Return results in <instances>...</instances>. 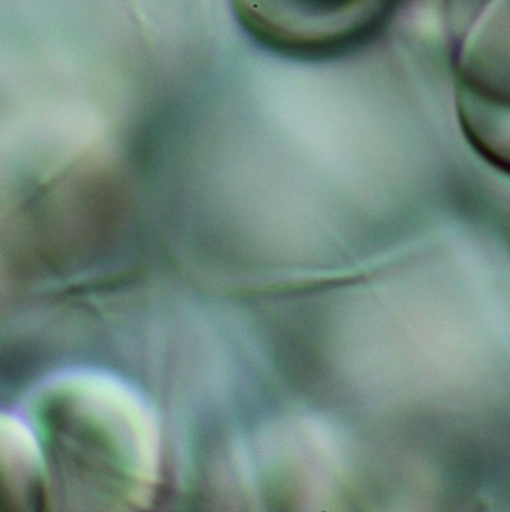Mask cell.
Listing matches in <instances>:
<instances>
[{
    "label": "cell",
    "instance_id": "3",
    "mask_svg": "<svg viewBox=\"0 0 510 512\" xmlns=\"http://www.w3.org/2000/svg\"><path fill=\"white\" fill-rule=\"evenodd\" d=\"M45 474L22 419L0 414V512H43Z\"/></svg>",
    "mask_w": 510,
    "mask_h": 512
},
{
    "label": "cell",
    "instance_id": "2",
    "mask_svg": "<svg viewBox=\"0 0 510 512\" xmlns=\"http://www.w3.org/2000/svg\"><path fill=\"white\" fill-rule=\"evenodd\" d=\"M242 10L247 27L275 50L328 57L353 50L385 23V10Z\"/></svg>",
    "mask_w": 510,
    "mask_h": 512
},
{
    "label": "cell",
    "instance_id": "1",
    "mask_svg": "<svg viewBox=\"0 0 510 512\" xmlns=\"http://www.w3.org/2000/svg\"><path fill=\"white\" fill-rule=\"evenodd\" d=\"M22 421L42 459L43 512H148L158 430L134 388L103 371H62L30 394Z\"/></svg>",
    "mask_w": 510,
    "mask_h": 512
}]
</instances>
